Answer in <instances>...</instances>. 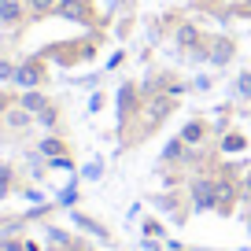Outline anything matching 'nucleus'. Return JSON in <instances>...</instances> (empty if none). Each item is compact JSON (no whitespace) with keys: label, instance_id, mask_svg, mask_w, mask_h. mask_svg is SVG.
<instances>
[{"label":"nucleus","instance_id":"nucleus-8","mask_svg":"<svg viewBox=\"0 0 251 251\" xmlns=\"http://www.w3.org/2000/svg\"><path fill=\"white\" fill-rule=\"evenodd\" d=\"M151 115H155V118H163V115H166V100H159L155 107H151Z\"/></svg>","mask_w":251,"mask_h":251},{"label":"nucleus","instance_id":"nucleus-11","mask_svg":"<svg viewBox=\"0 0 251 251\" xmlns=\"http://www.w3.org/2000/svg\"><path fill=\"white\" fill-rule=\"evenodd\" d=\"M0 103H4V100H0Z\"/></svg>","mask_w":251,"mask_h":251},{"label":"nucleus","instance_id":"nucleus-5","mask_svg":"<svg viewBox=\"0 0 251 251\" xmlns=\"http://www.w3.org/2000/svg\"><path fill=\"white\" fill-rule=\"evenodd\" d=\"M15 15H19V8H15V4H0V19H8V23H11Z\"/></svg>","mask_w":251,"mask_h":251},{"label":"nucleus","instance_id":"nucleus-1","mask_svg":"<svg viewBox=\"0 0 251 251\" xmlns=\"http://www.w3.org/2000/svg\"><path fill=\"white\" fill-rule=\"evenodd\" d=\"M59 15H67V19H81V15H85V4H81V0H67V4H59Z\"/></svg>","mask_w":251,"mask_h":251},{"label":"nucleus","instance_id":"nucleus-3","mask_svg":"<svg viewBox=\"0 0 251 251\" xmlns=\"http://www.w3.org/2000/svg\"><path fill=\"white\" fill-rule=\"evenodd\" d=\"M118 103H122V111H129V107H133V89H129V85H126L122 93H118Z\"/></svg>","mask_w":251,"mask_h":251},{"label":"nucleus","instance_id":"nucleus-6","mask_svg":"<svg viewBox=\"0 0 251 251\" xmlns=\"http://www.w3.org/2000/svg\"><path fill=\"white\" fill-rule=\"evenodd\" d=\"M200 133H203V129H200L196 122H192V126H188V129H185V141H200Z\"/></svg>","mask_w":251,"mask_h":251},{"label":"nucleus","instance_id":"nucleus-10","mask_svg":"<svg viewBox=\"0 0 251 251\" xmlns=\"http://www.w3.org/2000/svg\"><path fill=\"white\" fill-rule=\"evenodd\" d=\"M33 4H37L41 11H45V8H52V0H33Z\"/></svg>","mask_w":251,"mask_h":251},{"label":"nucleus","instance_id":"nucleus-9","mask_svg":"<svg viewBox=\"0 0 251 251\" xmlns=\"http://www.w3.org/2000/svg\"><path fill=\"white\" fill-rule=\"evenodd\" d=\"M0 78H11V67H8V63H0Z\"/></svg>","mask_w":251,"mask_h":251},{"label":"nucleus","instance_id":"nucleus-7","mask_svg":"<svg viewBox=\"0 0 251 251\" xmlns=\"http://www.w3.org/2000/svg\"><path fill=\"white\" fill-rule=\"evenodd\" d=\"M26 107H33V111H37V107H45V100H41L37 93H30V96H26Z\"/></svg>","mask_w":251,"mask_h":251},{"label":"nucleus","instance_id":"nucleus-2","mask_svg":"<svg viewBox=\"0 0 251 251\" xmlns=\"http://www.w3.org/2000/svg\"><path fill=\"white\" fill-rule=\"evenodd\" d=\"M15 81H19V85H26V89H30V85H37V71L23 67V71H15Z\"/></svg>","mask_w":251,"mask_h":251},{"label":"nucleus","instance_id":"nucleus-4","mask_svg":"<svg viewBox=\"0 0 251 251\" xmlns=\"http://www.w3.org/2000/svg\"><path fill=\"white\" fill-rule=\"evenodd\" d=\"M177 41H181V45H192V41H196V30H192V26H181Z\"/></svg>","mask_w":251,"mask_h":251}]
</instances>
